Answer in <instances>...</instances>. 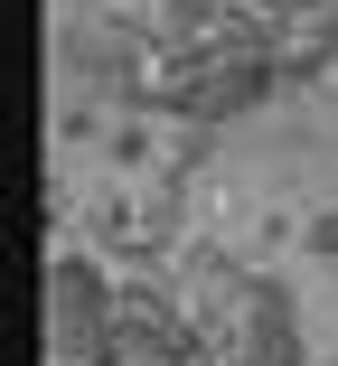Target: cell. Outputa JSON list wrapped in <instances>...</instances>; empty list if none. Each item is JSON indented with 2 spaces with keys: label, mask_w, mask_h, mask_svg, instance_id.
<instances>
[{
  "label": "cell",
  "mask_w": 338,
  "mask_h": 366,
  "mask_svg": "<svg viewBox=\"0 0 338 366\" xmlns=\"http://www.w3.org/2000/svg\"><path fill=\"white\" fill-rule=\"evenodd\" d=\"M226 366H310V347H301V310H254V320H235Z\"/></svg>",
  "instance_id": "cell-1"
},
{
  "label": "cell",
  "mask_w": 338,
  "mask_h": 366,
  "mask_svg": "<svg viewBox=\"0 0 338 366\" xmlns=\"http://www.w3.org/2000/svg\"><path fill=\"white\" fill-rule=\"evenodd\" d=\"M301 244H310L319 263H338V197H329V207H310V226H301Z\"/></svg>",
  "instance_id": "cell-2"
},
{
  "label": "cell",
  "mask_w": 338,
  "mask_h": 366,
  "mask_svg": "<svg viewBox=\"0 0 338 366\" xmlns=\"http://www.w3.org/2000/svg\"><path fill=\"white\" fill-rule=\"evenodd\" d=\"M301 29H310V38H329V47H338V0H319V10H301Z\"/></svg>",
  "instance_id": "cell-3"
}]
</instances>
